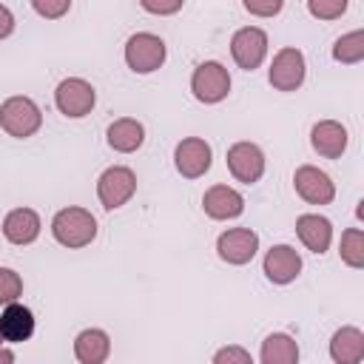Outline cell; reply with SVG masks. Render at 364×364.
Returning <instances> with one entry per match:
<instances>
[{"instance_id":"cell-12","label":"cell","mask_w":364,"mask_h":364,"mask_svg":"<svg viewBox=\"0 0 364 364\" xmlns=\"http://www.w3.org/2000/svg\"><path fill=\"white\" fill-rule=\"evenodd\" d=\"M259 250V233L250 228H228L216 239V253L228 264H247Z\"/></svg>"},{"instance_id":"cell-19","label":"cell","mask_w":364,"mask_h":364,"mask_svg":"<svg viewBox=\"0 0 364 364\" xmlns=\"http://www.w3.org/2000/svg\"><path fill=\"white\" fill-rule=\"evenodd\" d=\"M105 142H108V148L117 151V154H134V151L142 148V142H145V128H142V122L134 119V117H119V119H114V122L108 125Z\"/></svg>"},{"instance_id":"cell-4","label":"cell","mask_w":364,"mask_h":364,"mask_svg":"<svg viewBox=\"0 0 364 364\" xmlns=\"http://www.w3.org/2000/svg\"><path fill=\"white\" fill-rule=\"evenodd\" d=\"M94 102H97V91L82 77H65L54 88V105L68 119H82L85 114H91Z\"/></svg>"},{"instance_id":"cell-15","label":"cell","mask_w":364,"mask_h":364,"mask_svg":"<svg viewBox=\"0 0 364 364\" xmlns=\"http://www.w3.org/2000/svg\"><path fill=\"white\" fill-rule=\"evenodd\" d=\"M347 142H350V134L336 119H321L310 128V145L324 159H338L347 151Z\"/></svg>"},{"instance_id":"cell-18","label":"cell","mask_w":364,"mask_h":364,"mask_svg":"<svg viewBox=\"0 0 364 364\" xmlns=\"http://www.w3.org/2000/svg\"><path fill=\"white\" fill-rule=\"evenodd\" d=\"M0 333L6 338V344H20V341H28L34 336V313L20 304V301H11V304H3V313H0Z\"/></svg>"},{"instance_id":"cell-33","label":"cell","mask_w":364,"mask_h":364,"mask_svg":"<svg viewBox=\"0 0 364 364\" xmlns=\"http://www.w3.org/2000/svg\"><path fill=\"white\" fill-rule=\"evenodd\" d=\"M3 344H6V338H3V333H0V347H3Z\"/></svg>"},{"instance_id":"cell-20","label":"cell","mask_w":364,"mask_h":364,"mask_svg":"<svg viewBox=\"0 0 364 364\" xmlns=\"http://www.w3.org/2000/svg\"><path fill=\"white\" fill-rule=\"evenodd\" d=\"M111 355V336L100 327H88L74 338V358L80 364H102Z\"/></svg>"},{"instance_id":"cell-11","label":"cell","mask_w":364,"mask_h":364,"mask_svg":"<svg viewBox=\"0 0 364 364\" xmlns=\"http://www.w3.org/2000/svg\"><path fill=\"white\" fill-rule=\"evenodd\" d=\"M293 188L307 205H330L336 199V182L316 165H299L293 173Z\"/></svg>"},{"instance_id":"cell-23","label":"cell","mask_w":364,"mask_h":364,"mask_svg":"<svg viewBox=\"0 0 364 364\" xmlns=\"http://www.w3.org/2000/svg\"><path fill=\"white\" fill-rule=\"evenodd\" d=\"M333 60L336 63H344V65H355L364 60V31L361 28H353L347 34H341L333 46Z\"/></svg>"},{"instance_id":"cell-9","label":"cell","mask_w":364,"mask_h":364,"mask_svg":"<svg viewBox=\"0 0 364 364\" xmlns=\"http://www.w3.org/2000/svg\"><path fill=\"white\" fill-rule=\"evenodd\" d=\"M225 159H228V171L242 185H256L264 176V168H267L264 151L256 142H245V139L242 142H233L228 148V156Z\"/></svg>"},{"instance_id":"cell-30","label":"cell","mask_w":364,"mask_h":364,"mask_svg":"<svg viewBox=\"0 0 364 364\" xmlns=\"http://www.w3.org/2000/svg\"><path fill=\"white\" fill-rule=\"evenodd\" d=\"M139 6H142L148 14H156V17H168V14H176V11H182L185 0H139Z\"/></svg>"},{"instance_id":"cell-26","label":"cell","mask_w":364,"mask_h":364,"mask_svg":"<svg viewBox=\"0 0 364 364\" xmlns=\"http://www.w3.org/2000/svg\"><path fill=\"white\" fill-rule=\"evenodd\" d=\"M350 0H307V11L316 20H338L347 11Z\"/></svg>"},{"instance_id":"cell-8","label":"cell","mask_w":364,"mask_h":364,"mask_svg":"<svg viewBox=\"0 0 364 364\" xmlns=\"http://www.w3.org/2000/svg\"><path fill=\"white\" fill-rule=\"evenodd\" d=\"M267 46H270V40H267L264 28L245 26V28L233 31V37H230V57H233V63L239 68L256 71L267 57Z\"/></svg>"},{"instance_id":"cell-13","label":"cell","mask_w":364,"mask_h":364,"mask_svg":"<svg viewBox=\"0 0 364 364\" xmlns=\"http://www.w3.org/2000/svg\"><path fill=\"white\" fill-rule=\"evenodd\" d=\"M262 270L273 284H290L301 273V256L290 245H273L262 259Z\"/></svg>"},{"instance_id":"cell-7","label":"cell","mask_w":364,"mask_h":364,"mask_svg":"<svg viewBox=\"0 0 364 364\" xmlns=\"http://www.w3.org/2000/svg\"><path fill=\"white\" fill-rule=\"evenodd\" d=\"M304 77H307V60L296 46H284L273 54L267 80L276 91H296L304 85Z\"/></svg>"},{"instance_id":"cell-29","label":"cell","mask_w":364,"mask_h":364,"mask_svg":"<svg viewBox=\"0 0 364 364\" xmlns=\"http://www.w3.org/2000/svg\"><path fill=\"white\" fill-rule=\"evenodd\" d=\"M242 6L253 17H276L284 9V0H242Z\"/></svg>"},{"instance_id":"cell-21","label":"cell","mask_w":364,"mask_h":364,"mask_svg":"<svg viewBox=\"0 0 364 364\" xmlns=\"http://www.w3.org/2000/svg\"><path fill=\"white\" fill-rule=\"evenodd\" d=\"M330 358L336 364H358L364 361V333L353 324L338 327L330 338Z\"/></svg>"},{"instance_id":"cell-32","label":"cell","mask_w":364,"mask_h":364,"mask_svg":"<svg viewBox=\"0 0 364 364\" xmlns=\"http://www.w3.org/2000/svg\"><path fill=\"white\" fill-rule=\"evenodd\" d=\"M14 361V353L9 347H0V364H11Z\"/></svg>"},{"instance_id":"cell-28","label":"cell","mask_w":364,"mask_h":364,"mask_svg":"<svg viewBox=\"0 0 364 364\" xmlns=\"http://www.w3.org/2000/svg\"><path fill=\"white\" fill-rule=\"evenodd\" d=\"M213 364H253V355L239 344H228L213 353Z\"/></svg>"},{"instance_id":"cell-31","label":"cell","mask_w":364,"mask_h":364,"mask_svg":"<svg viewBox=\"0 0 364 364\" xmlns=\"http://www.w3.org/2000/svg\"><path fill=\"white\" fill-rule=\"evenodd\" d=\"M14 26H17V23H14V14H11V9L0 3V40L11 37V34H14Z\"/></svg>"},{"instance_id":"cell-17","label":"cell","mask_w":364,"mask_h":364,"mask_svg":"<svg viewBox=\"0 0 364 364\" xmlns=\"http://www.w3.org/2000/svg\"><path fill=\"white\" fill-rule=\"evenodd\" d=\"M296 236L301 239V245H304L310 253L321 256V253H327V247H330V242H333V225H330L327 216L301 213V216L296 219Z\"/></svg>"},{"instance_id":"cell-3","label":"cell","mask_w":364,"mask_h":364,"mask_svg":"<svg viewBox=\"0 0 364 364\" xmlns=\"http://www.w3.org/2000/svg\"><path fill=\"white\" fill-rule=\"evenodd\" d=\"M125 65L134 71V74H154L165 65L168 60V46L159 34L154 31H136L128 37L125 43Z\"/></svg>"},{"instance_id":"cell-10","label":"cell","mask_w":364,"mask_h":364,"mask_svg":"<svg viewBox=\"0 0 364 364\" xmlns=\"http://www.w3.org/2000/svg\"><path fill=\"white\" fill-rule=\"evenodd\" d=\"M213 151L202 136H185L173 148V165L185 179H199L210 171Z\"/></svg>"},{"instance_id":"cell-24","label":"cell","mask_w":364,"mask_h":364,"mask_svg":"<svg viewBox=\"0 0 364 364\" xmlns=\"http://www.w3.org/2000/svg\"><path fill=\"white\" fill-rule=\"evenodd\" d=\"M338 256L347 267L353 270H361L364 267V230L361 228H347L341 233V242H338Z\"/></svg>"},{"instance_id":"cell-6","label":"cell","mask_w":364,"mask_h":364,"mask_svg":"<svg viewBox=\"0 0 364 364\" xmlns=\"http://www.w3.org/2000/svg\"><path fill=\"white\" fill-rule=\"evenodd\" d=\"M136 193V173L128 165H111L97 179V199L105 210L122 208Z\"/></svg>"},{"instance_id":"cell-27","label":"cell","mask_w":364,"mask_h":364,"mask_svg":"<svg viewBox=\"0 0 364 364\" xmlns=\"http://www.w3.org/2000/svg\"><path fill=\"white\" fill-rule=\"evenodd\" d=\"M31 9L43 17V20H60L68 14L71 0H31Z\"/></svg>"},{"instance_id":"cell-22","label":"cell","mask_w":364,"mask_h":364,"mask_svg":"<svg viewBox=\"0 0 364 364\" xmlns=\"http://www.w3.org/2000/svg\"><path fill=\"white\" fill-rule=\"evenodd\" d=\"M259 361L262 364H296L299 361V344L296 338H290L287 333H270L262 341L259 350Z\"/></svg>"},{"instance_id":"cell-14","label":"cell","mask_w":364,"mask_h":364,"mask_svg":"<svg viewBox=\"0 0 364 364\" xmlns=\"http://www.w3.org/2000/svg\"><path fill=\"white\" fill-rule=\"evenodd\" d=\"M202 210L216 222H228L245 213V196L230 185H210L202 196Z\"/></svg>"},{"instance_id":"cell-16","label":"cell","mask_w":364,"mask_h":364,"mask_svg":"<svg viewBox=\"0 0 364 364\" xmlns=\"http://www.w3.org/2000/svg\"><path fill=\"white\" fill-rule=\"evenodd\" d=\"M43 230V222H40V213L34 208H14L3 216V236L6 242L11 245H31Z\"/></svg>"},{"instance_id":"cell-5","label":"cell","mask_w":364,"mask_h":364,"mask_svg":"<svg viewBox=\"0 0 364 364\" xmlns=\"http://www.w3.org/2000/svg\"><path fill=\"white\" fill-rule=\"evenodd\" d=\"M191 91L199 102L205 105H216L230 94V74L222 63L216 60H205L193 68L191 74Z\"/></svg>"},{"instance_id":"cell-2","label":"cell","mask_w":364,"mask_h":364,"mask_svg":"<svg viewBox=\"0 0 364 364\" xmlns=\"http://www.w3.org/2000/svg\"><path fill=\"white\" fill-rule=\"evenodd\" d=\"M43 125V111L31 97L14 94L0 102V128L14 136V139H28L40 131Z\"/></svg>"},{"instance_id":"cell-1","label":"cell","mask_w":364,"mask_h":364,"mask_svg":"<svg viewBox=\"0 0 364 364\" xmlns=\"http://www.w3.org/2000/svg\"><path fill=\"white\" fill-rule=\"evenodd\" d=\"M51 236L57 245H63L68 250L88 247L97 239V219L91 210H85L80 205L60 208L51 219Z\"/></svg>"},{"instance_id":"cell-25","label":"cell","mask_w":364,"mask_h":364,"mask_svg":"<svg viewBox=\"0 0 364 364\" xmlns=\"http://www.w3.org/2000/svg\"><path fill=\"white\" fill-rule=\"evenodd\" d=\"M20 296H23L20 273L11 270V267H0V307L11 304V301H20Z\"/></svg>"}]
</instances>
